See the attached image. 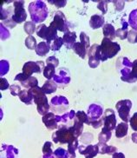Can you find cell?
<instances>
[{
	"label": "cell",
	"instance_id": "obj_1",
	"mask_svg": "<svg viewBox=\"0 0 137 158\" xmlns=\"http://www.w3.org/2000/svg\"><path fill=\"white\" fill-rule=\"evenodd\" d=\"M29 92L31 94L33 101L37 104V111L42 116H45L47 113H49L50 105L48 102V99L46 97V94L43 91L40 87H35V88L29 89Z\"/></svg>",
	"mask_w": 137,
	"mask_h": 158
},
{
	"label": "cell",
	"instance_id": "obj_2",
	"mask_svg": "<svg viewBox=\"0 0 137 158\" xmlns=\"http://www.w3.org/2000/svg\"><path fill=\"white\" fill-rule=\"evenodd\" d=\"M29 12L31 14L32 22L40 23L48 17V9L45 3L43 1H34L29 5Z\"/></svg>",
	"mask_w": 137,
	"mask_h": 158
},
{
	"label": "cell",
	"instance_id": "obj_3",
	"mask_svg": "<svg viewBox=\"0 0 137 158\" xmlns=\"http://www.w3.org/2000/svg\"><path fill=\"white\" fill-rule=\"evenodd\" d=\"M101 46V61L104 62L109 58L114 57L119 51H121V46L117 43L113 42L108 38L103 37Z\"/></svg>",
	"mask_w": 137,
	"mask_h": 158
},
{
	"label": "cell",
	"instance_id": "obj_4",
	"mask_svg": "<svg viewBox=\"0 0 137 158\" xmlns=\"http://www.w3.org/2000/svg\"><path fill=\"white\" fill-rule=\"evenodd\" d=\"M76 137L75 132H74L73 127L67 128L65 126H63L59 129V130L54 132L52 135V139L55 143H69L72 142Z\"/></svg>",
	"mask_w": 137,
	"mask_h": 158
},
{
	"label": "cell",
	"instance_id": "obj_5",
	"mask_svg": "<svg viewBox=\"0 0 137 158\" xmlns=\"http://www.w3.org/2000/svg\"><path fill=\"white\" fill-rule=\"evenodd\" d=\"M57 30L50 23V26L47 27L45 24L42 23L37 29V35L43 39H45L46 43L51 44L52 42L57 38Z\"/></svg>",
	"mask_w": 137,
	"mask_h": 158
},
{
	"label": "cell",
	"instance_id": "obj_6",
	"mask_svg": "<svg viewBox=\"0 0 137 158\" xmlns=\"http://www.w3.org/2000/svg\"><path fill=\"white\" fill-rule=\"evenodd\" d=\"M116 110L118 111L119 116L120 118L124 122V123H128L130 120V116H129V112L132 108V102L128 99L125 100H121L119 101L116 105Z\"/></svg>",
	"mask_w": 137,
	"mask_h": 158
},
{
	"label": "cell",
	"instance_id": "obj_7",
	"mask_svg": "<svg viewBox=\"0 0 137 158\" xmlns=\"http://www.w3.org/2000/svg\"><path fill=\"white\" fill-rule=\"evenodd\" d=\"M23 5V1H14V13L11 18L16 23H21L26 20L27 14Z\"/></svg>",
	"mask_w": 137,
	"mask_h": 158
},
{
	"label": "cell",
	"instance_id": "obj_8",
	"mask_svg": "<svg viewBox=\"0 0 137 158\" xmlns=\"http://www.w3.org/2000/svg\"><path fill=\"white\" fill-rule=\"evenodd\" d=\"M101 46L99 44H93L88 51L89 55V65L90 68H96L101 61Z\"/></svg>",
	"mask_w": 137,
	"mask_h": 158
},
{
	"label": "cell",
	"instance_id": "obj_9",
	"mask_svg": "<svg viewBox=\"0 0 137 158\" xmlns=\"http://www.w3.org/2000/svg\"><path fill=\"white\" fill-rule=\"evenodd\" d=\"M44 69V64L42 61L27 62L23 67V73L27 77H31L33 73H41Z\"/></svg>",
	"mask_w": 137,
	"mask_h": 158
},
{
	"label": "cell",
	"instance_id": "obj_10",
	"mask_svg": "<svg viewBox=\"0 0 137 158\" xmlns=\"http://www.w3.org/2000/svg\"><path fill=\"white\" fill-rule=\"evenodd\" d=\"M51 23L55 26L57 31H60L62 32H68V26L67 19L65 18L64 14L62 11H56L54 16V20Z\"/></svg>",
	"mask_w": 137,
	"mask_h": 158
},
{
	"label": "cell",
	"instance_id": "obj_11",
	"mask_svg": "<svg viewBox=\"0 0 137 158\" xmlns=\"http://www.w3.org/2000/svg\"><path fill=\"white\" fill-rule=\"evenodd\" d=\"M103 128L108 130H114L116 128V117L115 113L112 109H107L103 115Z\"/></svg>",
	"mask_w": 137,
	"mask_h": 158
},
{
	"label": "cell",
	"instance_id": "obj_12",
	"mask_svg": "<svg viewBox=\"0 0 137 158\" xmlns=\"http://www.w3.org/2000/svg\"><path fill=\"white\" fill-rule=\"evenodd\" d=\"M102 112H103V109L99 104L93 103L89 107L87 115L89 121V125H91V123L94 122L102 119Z\"/></svg>",
	"mask_w": 137,
	"mask_h": 158
},
{
	"label": "cell",
	"instance_id": "obj_13",
	"mask_svg": "<svg viewBox=\"0 0 137 158\" xmlns=\"http://www.w3.org/2000/svg\"><path fill=\"white\" fill-rule=\"evenodd\" d=\"M15 80L21 82V84L26 89L35 88V87L38 86V81L35 77H27L23 73L17 75L15 77Z\"/></svg>",
	"mask_w": 137,
	"mask_h": 158
},
{
	"label": "cell",
	"instance_id": "obj_14",
	"mask_svg": "<svg viewBox=\"0 0 137 158\" xmlns=\"http://www.w3.org/2000/svg\"><path fill=\"white\" fill-rule=\"evenodd\" d=\"M79 149V153L81 155H83L85 158H94L98 153V146L96 145H91L89 144L88 146L82 145L80 147H78Z\"/></svg>",
	"mask_w": 137,
	"mask_h": 158
},
{
	"label": "cell",
	"instance_id": "obj_15",
	"mask_svg": "<svg viewBox=\"0 0 137 158\" xmlns=\"http://www.w3.org/2000/svg\"><path fill=\"white\" fill-rule=\"evenodd\" d=\"M19 155V149L8 144H3L1 149V158H16Z\"/></svg>",
	"mask_w": 137,
	"mask_h": 158
},
{
	"label": "cell",
	"instance_id": "obj_16",
	"mask_svg": "<svg viewBox=\"0 0 137 158\" xmlns=\"http://www.w3.org/2000/svg\"><path fill=\"white\" fill-rule=\"evenodd\" d=\"M43 122L44 123V125L46 126L47 129H49L50 130H56L57 128V122L56 119V115L52 112H49L47 113L45 116H43Z\"/></svg>",
	"mask_w": 137,
	"mask_h": 158
},
{
	"label": "cell",
	"instance_id": "obj_17",
	"mask_svg": "<svg viewBox=\"0 0 137 158\" xmlns=\"http://www.w3.org/2000/svg\"><path fill=\"white\" fill-rule=\"evenodd\" d=\"M54 82L58 83L61 84H68L70 82V77H69V72L67 69L62 68L60 70L58 75L54 76Z\"/></svg>",
	"mask_w": 137,
	"mask_h": 158
},
{
	"label": "cell",
	"instance_id": "obj_18",
	"mask_svg": "<svg viewBox=\"0 0 137 158\" xmlns=\"http://www.w3.org/2000/svg\"><path fill=\"white\" fill-rule=\"evenodd\" d=\"M76 39H77V34L73 31H68V32L64 33V37H63L64 44L68 49L73 48L74 44L77 43Z\"/></svg>",
	"mask_w": 137,
	"mask_h": 158
},
{
	"label": "cell",
	"instance_id": "obj_19",
	"mask_svg": "<svg viewBox=\"0 0 137 158\" xmlns=\"http://www.w3.org/2000/svg\"><path fill=\"white\" fill-rule=\"evenodd\" d=\"M98 146V153L104 155V154H108V155H113V154L117 152V148H115L114 146H109L104 143H97Z\"/></svg>",
	"mask_w": 137,
	"mask_h": 158
},
{
	"label": "cell",
	"instance_id": "obj_20",
	"mask_svg": "<svg viewBox=\"0 0 137 158\" xmlns=\"http://www.w3.org/2000/svg\"><path fill=\"white\" fill-rule=\"evenodd\" d=\"M104 18L101 15H94L90 18L89 20V25L91 26L92 29L96 30V29L101 28L102 26L104 25Z\"/></svg>",
	"mask_w": 137,
	"mask_h": 158
},
{
	"label": "cell",
	"instance_id": "obj_21",
	"mask_svg": "<svg viewBox=\"0 0 137 158\" xmlns=\"http://www.w3.org/2000/svg\"><path fill=\"white\" fill-rule=\"evenodd\" d=\"M51 104L53 105V107L61 106V107L66 108L68 106V101L64 96H56L51 99Z\"/></svg>",
	"mask_w": 137,
	"mask_h": 158
},
{
	"label": "cell",
	"instance_id": "obj_22",
	"mask_svg": "<svg viewBox=\"0 0 137 158\" xmlns=\"http://www.w3.org/2000/svg\"><path fill=\"white\" fill-rule=\"evenodd\" d=\"M102 31H103L104 37L110 39L111 41L115 37V30H114V26L110 23H106L103 25Z\"/></svg>",
	"mask_w": 137,
	"mask_h": 158
},
{
	"label": "cell",
	"instance_id": "obj_23",
	"mask_svg": "<svg viewBox=\"0 0 137 158\" xmlns=\"http://www.w3.org/2000/svg\"><path fill=\"white\" fill-rule=\"evenodd\" d=\"M128 130V124L127 123H119L115 128V136L117 138H122L123 136L127 135Z\"/></svg>",
	"mask_w": 137,
	"mask_h": 158
},
{
	"label": "cell",
	"instance_id": "obj_24",
	"mask_svg": "<svg viewBox=\"0 0 137 158\" xmlns=\"http://www.w3.org/2000/svg\"><path fill=\"white\" fill-rule=\"evenodd\" d=\"M50 45L46 42H40L37 44V48H36V53L38 56H45L46 54L50 51Z\"/></svg>",
	"mask_w": 137,
	"mask_h": 158
},
{
	"label": "cell",
	"instance_id": "obj_25",
	"mask_svg": "<svg viewBox=\"0 0 137 158\" xmlns=\"http://www.w3.org/2000/svg\"><path fill=\"white\" fill-rule=\"evenodd\" d=\"M74 51L80 57H82V59L85 57L86 54H88V50L86 49V47L84 46L81 42H77L74 44L73 48Z\"/></svg>",
	"mask_w": 137,
	"mask_h": 158
},
{
	"label": "cell",
	"instance_id": "obj_26",
	"mask_svg": "<svg viewBox=\"0 0 137 158\" xmlns=\"http://www.w3.org/2000/svg\"><path fill=\"white\" fill-rule=\"evenodd\" d=\"M41 88L43 89V91L45 94H51L53 93V92H55L56 90L57 85L56 84V82L49 80V81H47L45 84L42 86Z\"/></svg>",
	"mask_w": 137,
	"mask_h": 158
},
{
	"label": "cell",
	"instance_id": "obj_27",
	"mask_svg": "<svg viewBox=\"0 0 137 158\" xmlns=\"http://www.w3.org/2000/svg\"><path fill=\"white\" fill-rule=\"evenodd\" d=\"M20 100L23 102H24L25 104L27 105H31L32 103V101H33V98H32L31 94L29 92V90H21L20 93L19 95Z\"/></svg>",
	"mask_w": 137,
	"mask_h": 158
},
{
	"label": "cell",
	"instance_id": "obj_28",
	"mask_svg": "<svg viewBox=\"0 0 137 158\" xmlns=\"http://www.w3.org/2000/svg\"><path fill=\"white\" fill-rule=\"evenodd\" d=\"M55 65L51 64H47L44 69V77L47 78L48 80H50L51 78L54 77L55 76Z\"/></svg>",
	"mask_w": 137,
	"mask_h": 158
},
{
	"label": "cell",
	"instance_id": "obj_29",
	"mask_svg": "<svg viewBox=\"0 0 137 158\" xmlns=\"http://www.w3.org/2000/svg\"><path fill=\"white\" fill-rule=\"evenodd\" d=\"M137 81V59L133 62L132 70H131V73L128 76V77L124 82L127 83H135Z\"/></svg>",
	"mask_w": 137,
	"mask_h": 158
},
{
	"label": "cell",
	"instance_id": "obj_30",
	"mask_svg": "<svg viewBox=\"0 0 137 158\" xmlns=\"http://www.w3.org/2000/svg\"><path fill=\"white\" fill-rule=\"evenodd\" d=\"M78 149V140L77 138L68 143V153L69 155V158H76V150Z\"/></svg>",
	"mask_w": 137,
	"mask_h": 158
},
{
	"label": "cell",
	"instance_id": "obj_31",
	"mask_svg": "<svg viewBox=\"0 0 137 158\" xmlns=\"http://www.w3.org/2000/svg\"><path fill=\"white\" fill-rule=\"evenodd\" d=\"M112 136V132L110 130H108L105 128H102V130L98 135V139L99 143H106L108 141H110V138Z\"/></svg>",
	"mask_w": 137,
	"mask_h": 158
},
{
	"label": "cell",
	"instance_id": "obj_32",
	"mask_svg": "<svg viewBox=\"0 0 137 158\" xmlns=\"http://www.w3.org/2000/svg\"><path fill=\"white\" fill-rule=\"evenodd\" d=\"M72 127H73L74 132H75V135L77 138L78 136H80V135H82V130H83V123H82V122L79 121L77 117H75V119H74V125Z\"/></svg>",
	"mask_w": 137,
	"mask_h": 158
},
{
	"label": "cell",
	"instance_id": "obj_33",
	"mask_svg": "<svg viewBox=\"0 0 137 158\" xmlns=\"http://www.w3.org/2000/svg\"><path fill=\"white\" fill-rule=\"evenodd\" d=\"M128 23L134 31H137V9L134 10L130 12L128 18Z\"/></svg>",
	"mask_w": 137,
	"mask_h": 158
},
{
	"label": "cell",
	"instance_id": "obj_34",
	"mask_svg": "<svg viewBox=\"0 0 137 158\" xmlns=\"http://www.w3.org/2000/svg\"><path fill=\"white\" fill-rule=\"evenodd\" d=\"M25 45L29 50H36V48L37 46L36 38L33 36H29L25 39Z\"/></svg>",
	"mask_w": 137,
	"mask_h": 158
},
{
	"label": "cell",
	"instance_id": "obj_35",
	"mask_svg": "<svg viewBox=\"0 0 137 158\" xmlns=\"http://www.w3.org/2000/svg\"><path fill=\"white\" fill-rule=\"evenodd\" d=\"M23 30L27 34H29V36H31L32 33H34L36 31V24L32 21H28L24 23Z\"/></svg>",
	"mask_w": 137,
	"mask_h": 158
},
{
	"label": "cell",
	"instance_id": "obj_36",
	"mask_svg": "<svg viewBox=\"0 0 137 158\" xmlns=\"http://www.w3.org/2000/svg\"><path fill=\"white\" fill-rule=\"evenodd\" d=\"M64 44V40H63V37H57L56 40H54L52 44H50V50L52 51H59L60 48L62 47V45Z\"/></svg>",
	"mask_w": 137,
	"mask_h": 158
},
{
	"label": "cell",
	"instance_id": "obj_37",
	"mask_svg": "<svg viewBox=\"0 0 137 158\" xmlns=\"http://www.w3.org/2000/svg\"><path fill=\"white\" fill-rule=\"evenodd\" d=\"M51 146L52 143L50 142H46L44 147H43V153H44V156L43 157H48L51 155H53V151L51 149Z\"/></svg>",
	"mask_w": 137,
	"mask_h": 158
},
{
	"label": "cell",
	"instance_id": "obj_38",
	"mask_svg": "<svg viewBox=\"0 0 137 158\" xmlns=\"http://www.w3.org/2000/svg\"><path fill=\"white\" fill-rule=\"evenodd\" d=\"M76 117L77 118L80 122H82V123H86L88 125H89V117L88 115L84 111H78L76 114Z\"/></svg>",
	"mask_w": 137,
	"mask_h": 158
},
{
	"label": "cell",
	"instance_id": "obj_39",
	"mask_svg": "<svg viewBox=\"0 0 137 158\" xmlns=\"http://www.w3.org/2000/svg\"><path fill=\"white\" fill-rule=\"evenodd\" d=\"M10 64L8 61L6 60H1L0 62V76L3 77L9 71Z\"/></svg>",
	"mask_w": 137,
	"mask_h": 158
},
{
	"label": "cell",
	"instance_id": "obj_40",
	"mask_svg": "<svg viewBox=\"0 0 137 158\" xmlns=\"http://www.w3.org/2000/svg\"><path fill=\"white\" fill-rule=\"evenodd\" d=\"M54 155H55L56 158H69L68 151H66L63 148H58L56 149L54 151Z\"/></svg>",
	"mask_w": 137,
	"mask_h": 158
},
{
	"label": "cell",
	"instance_id": "obj_41",
	"mask_svg": "<svg viewBox=\"0 0 137 158\" xmlns=\"http://www.w3.org/2000/svg\"><path fill=\"white\" fill-rule=\"evenodd\" d=\"M80 39H81V43L84 46L86 47V49L89 51V48H90V46H89V37L85 34V32H81V34H80Z\"/></svg>",
	"mask_w": 137,
	"mask_h": 158
},
{
	"label": "cell",
	"instance_id": "obj_42",
	"mask_svg": "<svg viewBox=\"0 0 137 158\" xmlns=\"http://www.w3.org/2000/svg\"><path fill=\"white\" fill-rule=\"evenodd\" d=\"M128 30H126V29L120 28L115 31V36L120 37L121 39H125V38H127V37H128Z\"/></svg>",
	"mask_w": 137,
	"mask_h": 158
},
{
	"label": "cell",
	"instance_id": "obj_43",
	"mask_svg": "<svg viewBox=\"0 0 137 158\" xmlns=\"http://www.w3.org/2000/svg\"><path fill=\"white\" fill-rule=\"evenodd\" d=\"M0 31H1V39L2 40H6L10 37V32L4 26L3 23H1V27H0Z\"/></svg>",
	"mask_w": 137,
	"mask_h": 158
},
{
	"label": "cell",
	"instance_id": "obj_44",
	"mask_svg": "<svg viewBox=\"0 0 137 158\" xmlns=\"http://www.w3.org/2000/svg\"><path fill=\"white\" fill-rule=\"evenodd\" d=\"M108 3L109 1H100L97 5V8L102 12V14H105L108 10Z\"/></svg>",
	"mask_w": 137,
	"mask_h": 158
},
{
	"label": "cell",
	"instance_id": "obj_45",
	"mask_svg": "<svg viewBox=\"0 0 137 158\" xmlns=\"http://www.w3.org/2000/svg\"><path fill=\"white\" fill-rule=\"evenodd\" d=\"M10 94L12 96H19L21 91V87L17 84H13L10 87Z\"/></svg>",
	"mask_w": 137,
	"mask_h": 158
},
{
	"label": "cell",
	"instance_id": "obj_46",
	"mask_svg": "<svg viewBox=\"0 0 137 158\" xmlns=\"http://www.w3.org/2000/svg\"><path fill=\"white\" fill-rule=\"evenodd\" d=\"M129 122H130V126H131V128H132L135 131H137V112L136 113H135V114L133 115V116H131Z\"/></svg>",
	"mask_w": 137,
	"mask_h": 158
},
{
	"label": "cell",
	"instance_id": "obj_47",
	"mask_svg": "<svg viewBox=\"0 0 137 158\" xmlns=\"http://www.w3.org/2000/svg\"><path fill=\"white\" fill-rule=\"evenodd\" d=\"M137 36V31H128V42L131 43V44H135V37Z\"/></svg>",
	"mask_w": 137,
	"mask_h": 158
},
{
	"label": "cell",
	"instance_id": "obj_48",
	"mask_svg": "<svg viewBox=\"0 0 137 158\" xmlns=\"http://www.w3.org/2000/svg\"><path fill=\"white\" fill-rule=\"evenodd\" d=\"M49 3L55 5L56 6V7H58V8L64 7V6L66 5V4H67V2H66L65 0H63V1H61V0H54V1H51V0H50V1H49Z\"/></svg>",
	"mask_w": 137,
	"mask_h": 158
},
{
	"label": "cell",
	"instance_id": "obj_49",
	"mask_svg": "<svg viewBox=\"0 0 137 158\" xmlns=\"http://www.w3.org/2000/svg\"><path fill=\"white\" fill-rule=\"evenodd\" d=\"M46 62H47V64H51L55 65L56 67H57L58 64H59L58 59L56 57H55V56H50V57H48Z\"/></svg>",
	"mask_w": 137,
	"mask_h": 158
},
{
	"label": "cell",
	"instance_id": "obj_50",
	"mask_svg": "<svg viewBox=\"0 0 137 158\" xmlns=\"http://www.w3.org/2000/svg\"><path fill=\"white\" fill-rule=\"evenodd\" d=\"M9 87L10 85L9 83H8V81L5 78H3V77H2V78H1V82H0V89H1V90L7 89Z\"/></svg>",
	"mask_w": 137,
	"mask_h": 158
},
{
	"label": "cell",
	"instance_id": "obj_51",
	"mask_svg": "<svg viewBox=\"0 0 137 158\" xmlns=\"http://www.w3.org/2000/svg\"><path fill=\"white\" fill-rule=\"evenodd\" d=\"M114 5H115V9L121 11L124 8V2L123 1H114Z\"/></svg>",
	"mask_w": 137,
	"mask_h": 158
},
{
	"label": "cell",
	"instance_id": "obj_52",
	"mask_svg": "<svg viewBox=\"0 0 137 158\" xmlns=\"http://www.w3.org/2000/svg\"><path fill=\"white\" fill-rule=\"evenodd\" d=\"M112 158H125L123 153H120V152H116V153L113 154Z\"/></svg>",
	"mask_w": 137,
	"mask_h": 158
},
{
	"label": "cell",
	"instance_id": "obj_53",
	"mask_svg": "<svg viewBox=\"0 0 137 158\" xmlns=\"http://www.w3.org/2000/svg\"><path fill=\"white\" fill-rule=\"evenodd\" d=\"M132 137V141L135 143H137V132H135V133H133L132 135H131Z\"/></svg>",
	"mask_w": 137,
	"mask_h": 158
},
{
	"label": "cell",
	"instance_id": "obj_54",
	"mask_svg": "<svg viewBox=\"0 0 137 158\" xmlns=\"http://www.w3.org/2000/svg\"><path fill=\"white\" fill-rule=\"evenodd\" d=\"M135 43H137V36H136V37H135Z\"/></svg>",
	"mask_w": 137,
	"mask_h": 158
}]
</instances>
